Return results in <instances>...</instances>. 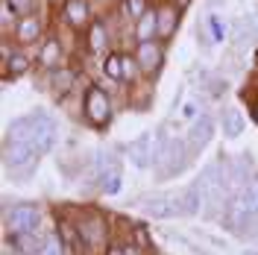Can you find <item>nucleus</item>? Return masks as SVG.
<instances>
[{"label":"nucleus","mask_w":258,"mask_h":255,"mask_svg":"<svg viewBox=\"0 0 258 255\" xmlns=\"http://www.w3.org/2000/svg\"><path fill=\"white\" fill-rule=\"evenodd\" d=\"M6 141H32L41 147V153H47L50 147L56 144V123L50 120L47 114L32 112L6 129Z\"/></svg>","instance_id":"obj_1"},{"label":"nucleus","mask_w":258,"mask_h":255,"mask_svg":"<svg viewBox=\"0 0 258 255\" xmlns=\"http://www.w3.org/2000/svg\"><path fill=\"white\" fill-rule=\"evenodd\" d=\"M194 156L191 144H188V138H167V141H161V150H159V170H156V176L159 179H173V176H179L185 167H188V159Z\"/></svg>","instance_id":"obj_2"},{"label":"nucleus","mask_w":258,"mask_h":255,"mask_svg":"<svg viewBox=\"0 0 258 255\" xmlns=\"http://www.w3.org/2000/svg\"><path fill=\"white\" fill-rule=\"evenodd\" d=\"M82 109H85V117L91 126H106L112 120V100L109 94L100 88V85H88L85 88V100H82Z\"/></svg>","instance_id":"obj_3"},{"label":"nucleus","mask_w":258,"mask_h":255,"mask_svg":"<svg viewBox=\"0 0 258 255\" xmlns=\"http://www.w3.org/2000/svg\"><path fill=\"white\" fill-rule=\"evenodd\" d=\"M6 232H9V238H15V235H30L38 229L41 223V214H38V208L30 206V203H24V206H15L6 211Z\"/></svg>","instance_id":"obj_4"},{"label":"nucleus","mask_w":258,"mask_h":255,"mask_svg":"<svg viewBox=\"0 0 258 255\" xmlns=\"http://www.w3.org/2000/svg\"><path fill=\"white\" fill-rule=\"evenodd\" d=\"M141 208H144L150 217H161V220H167V217H182L185 214V208H182V194H147L141 197Z\"/></svg>","instance_id":"obj_5"},{"label":"nucleus","mask_w":258,"mask_h":255,"mask_svg":"<svg viewBox=\"0 0 258 255\" xmlns=\"http://www.w3.org/2000/svg\"><path fill=\"white\" fill-rule=\"evenodd\" d=\"M159 150H161V141L153 132H144V135H138V138L126 147V156L135 167H153V164L159 161Z\"/></svg>","instance_id":"obj_6"},{"label":"nucleus","mask_w":258,"mask_h":255,"mask_svg":"<svg viewBox=\"0 0 258 255\" xmlns=\"http://www.w3.org/2000/svg\"><path fill=\"white\" fill-rule=\"evenodd\" d=\"M135 68H138L135 59H129V56H123V53H109L106 62H103V74H106L109 80L120 82V80H132Z\"/></svg>","instance_id":"obj_7"},{"label":"nucleus","mask_w":258,"mask_h":255,"mask_svg":"<svg viewBox=\"0 0 258 255\" xmlns=\"http://www.w3.org/2000/svg\"><path fill=\"white\" fill-rule=\"evenodd\" d=\"M185 138H188L194 153H200L203 147H209V141L214 138V117H211V114H200V117L191 123V129H188Z\"/></svg>","instance_id":"obj_8"},{"label":"nucleus","mask_w":258,"mask_h":255,"mask_svg":"<svg viewBox=\"0 0 258 255\" xmlns=\"http://www.w3.org/2000/svg\"><path fill=\"white\" fill-rule=\"evenodd\" d=\"M161 59H164V50H161V44H156V41H141V44L135 47V62H138V68H141L144 74H156L161 68Z\"/></svg>","instance_id":"obj_9"},{"label":"nucleus","mask_w":258,"mask_h":255,"mask_svg":"<svg viewBox=\"0 0 258 255\" xmlns=\"http://www.w3.org/2000/svg\"><path fill=\"white\" fill-rule=\"evenodd\" d=\"M182 208H185V214H203L206 211V188L200 185V182H191L185 191H182Z\"/></svg>","instance_id":"obj_10"},{"label":"nucleus","mask_w":258,"mask_h":255,"mask_svg":"<svg viewBox=\"0 0 258 255\" xmlns=\"http://www.w3.org/2000/svg\"><path fill=\"white\" fill-rule=\"evenodd\" d=\"M62 18L71 24V27H85V24H91V21H88V18H91L88 0H64Z\"/></svg>","instance_id":"obj_11"},{"label":"nucleus","mask_w":258,"mask_h":255,"mask_svg":"<svg viewBox=\"0 0 258 255\" xmlns=\"http://www.w3.org/2000/svg\"><path fill=\"white\" fill-rule=\"evenodd\" d=\"M15 38L21 41V44H32V41H38V38H41V18H35V15L18 18Z\"/></svg>","instance_id":"obj_12"},{"label":"nucleus","mask_w":258,"mask_h":255,"mask_svg":"<svg viewBox=\"0 0 258 255\" xmlns=\"http://www.w3.org/2000/svg\"><path fill=\"white\" fill-rule=\"evenodd\" d=\"M77 229H80L82 240H85V246H97L100 240H103V235H106V226H103V220L100 217H82L80 223H77Z\"/></svg>","instance_id":"obj_13"},{"label":"nucleus","mask_w":258,"mask_h":255,"mask_svg":"<svg viewBox=\"0 0 258 255\" xmlns=\"http://www.w3.org/2000/svg\"><path fill=\"white\" fill-rule=\"evenodd\" d=\"M27 68H30V59L24 53H12L9 47L3 50V80H15L21 74H27Z\"/></svg>","instance_id":"obj_14"},{"label":"nucleus","mask_w":258,"mask_h":255,"mask_svg":"<svg viewBox=\"0 0 258 255\" xmlns=\"http://www.w3.org/2000/svg\"><path fill=\"white\" fill-rule=\"evenodd\" d=\"M59 238H62V246H68L71 255H82L85 252V240H82L80 229L74 223H59Z\"/></svg>","instance_id":"obj_15"},{"label":"nucleus","mask_w":258,"mask_h":255,"mask_svg":"<svg viewBox=\"0 0 258 255\" xmlns=\"http://www.w3.org/2000/svg\"><path fill=\"white\" fill-rule=\"evenodd\" d=\"M176 24H179V9H176V6H170V3H164L159 12H156V27H159V35H161V38L173 35Z\"/></svg>","instance_id":"obj_16"},{"label":"nucleus","mask_w":258,"mask_h":255,"mask_svg":"<svg viewBox=\"0 0 258 255\" xmlns=\"http://www.w3.org/2000/svg\"><path fill=\"white\" fill-rule=\"evenodd\" d=\"M220 126H223V135H226V138H238V135H243L246 123H243V114L238 112V109H226V112H223V120H220Z\"/></svg>","instance_id":"obj_17"},{"label":"nucleus","mask_w":258,"mask_h":255,"mask_svg":"<svg viewBox=\"0 0 258 255\" xmlns=\"http://www.w3.org/2000/svg\"><path fill=\"white\" fill-rule=\"evenodd\" d=\"M120 185H123V176H120V167L117 164H112L106 173H100V194L112 197V194L120 191Z\"/></svg>","instance_id":"obj_18"},{"label":"nucleus","mask_w":258,"mask_h":255,"mask_svg":"<svg viewBox=\"0 0 258 255\" xmlns=\"http://www.w3.org/2000/svg\"><path fill=\"white\" fill-rule=\"evenodd\" d=\"M38 59H41V65L44 68H59V59H62V47H59V41L56 38H47L44 41V47H41V53H38Z\"/></svg>","instance_id":"obj_19"},{"label":"nucleus","mask_w":258,"mask_h":255,"mask_svg":"<svg viewBox=\"0 0 258 255\" xmlns=\"http://www.w3.org/2000/svg\"><path fill=\"white\" fill-rule=\"evenodd\" d=\"M50 85H53L56 91H68V88L74 85V71H71V68H53V71H50Z\"/></svg>","instance_id":"obj_20"},{"label":"nucleus","mask_w":258,"mask_h":255,"mask_svg":"<svg viewBox=\"0 0 258 255\" xmlns=\"http://www.w3.org/2000/svg\"><path fill=\"white\" fill-rule=\"evenodd\" d=\"M147 12H150V9H147V0H123V15H126L129 21L138 24Z\"/></svg>","instance_id":"obj_21"},{"label":"nucleus","mask_w":258,"mask_h":255,"mask_svg":"<svg viewBox=\"0 0 258 255\" xmlns=\"http://www.w3.org/2000/svg\"><path fill=\"white\" fill-rule=\"evenodd\" d=\"M12 240H15L18 252H24V255H27V252H41V246H44V243H38V238H35L32 232H30V235H15Z\"/></svg>","instance_id":"obj_22"},{"label":"nucleus","mask_w":258,"mask_h":255,"mask_svg":"<svg viewBox=\"0 0 258 255\" xmlns=\"http://www.w3.org/2000/svg\"><path fill=\"white\" fill-rule=\"evenodd\" d=\"M88 47L91 50H103L106 47V27H103L100 21H94L91 30H88Z\"/></svg>","instance_id":"obj_23"},{"label":"nucleus","mask_w":258,"mask_h":255,"mask_svg":"<svg viewBox=\"0 0 258 255\" xmlns=\"http://www.w3.org/2000/svg\"><path fill=\"white\" fill-rule=\"evenodd\" d=\"M12 12H15L18 18H24V15H32V9H35V0H3Z\"/></svg>","instance_id":"obj_24"},{"label":"nucleus","mask_w":258,"mask_h":255,"mask_svg":"<svg viewBox=\"0 0 258 255\" xmlns=\"http://www.w3.org/2000/svg\"><path fill=\"white\" fill-rule=\"evenodd\" d=\"M38 255H64L62 240H56V238H44V246H41V252H38Z\"/></svg>","instance_id":"obj_25"},{"label":"nucleus","mask_w":258,"mask_h":255,"mask_svg":"<svg viewBox=\"0 0 258 255\" xmlns=\"http://www.w3.org/2000/svg\"><path fill=\"white\" fill-rule=\"evenodd\" d=\"M182 117H185V120H197V117H200V106H197V103H194V100H188V103H185V106H182Z\"/></svg>","instance_id":"obj_26"},{"label":"nucleus","mask_w":258,"mask_h":255,"mask_svg":"<svg viewBox=\"0 0 258 255\" xmlns=\"http://www.w3.org/2000/svg\"><path fill=\"white\" fill-rule=\"evenodd\" d=\"M209 27H211V35H214V41H220V38H223V27H220V18H209Z\"/></svg>","instance_id":"obj_27"},{"label":"nucleus","mask_w":258,"mask_h":255,"mask_svg":"<svg viewBox=\"0 0 258 255\" xmlns=\"http://www.w3.org/2000/svg\"><path fill=\"white\" fill-rule=\"evenodd\" d=\"M106 255H126V252H123V246H112Z\"/></svg>","instance_id":"obj_28"},{"label":"nucleus","mask_w":258,"mask_h":255,"mask_svg":"<svg viewBox=\"0 0 258 255\" xmlns=\"http://www.w3.org/2000/svg\"><path fill=\"white\" fill-rule=\"evenodd\" d=\"M255 123H258V103H255Z\"/></svg>","instance_id":"obj_29"},{"label":"nucleus","mask_w":258,"mask_h":255,"mask_svg":"<svg viewBox=\"0 0 258 255\" xmlns=\"http://www.w3.org/2000/svg\"><path fill=\"white\" fill-rule=\"evenodd\" d=\"M6 255H24V252H6Z\"/></svg>","instance_id":"obj_30"}]
</instances>
